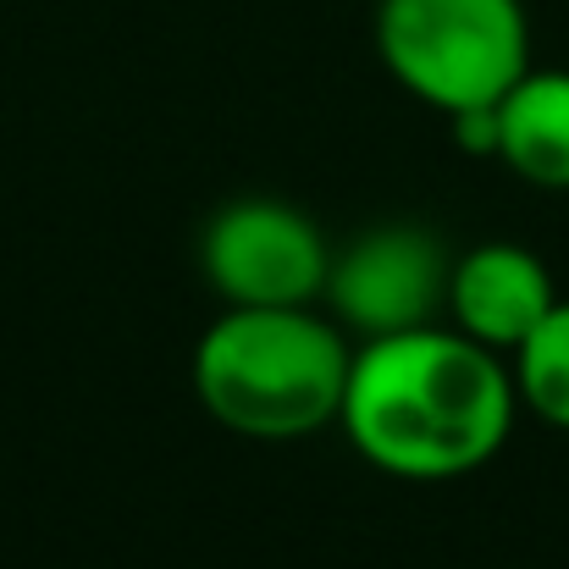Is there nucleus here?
Returning <instances> with one entry per match:
<instances>
[{
  "label": "nucleus",
  "mask_w": 569,
  "mask_h": 569,
  "mask_svg": "<svg viewBox=\"0 0 569 569\" xmlns=\"http://www.w3.org/2000/svg\"><path fill=\"white\" fill-rule=\"evenodd\" d=\"M355 343L310 305H227L193 349V392L216 426L254 442H293L343 415Z\"/></svg>",
  "instance_id": "obj_2"
},
{
  "label": "nucleus",
  "mask_w": 569,
  "mask_h": 569,
  "mask_svg": "<svg viewBox=\"0 0 569 569\" xmlns=\"http://www.w3.org/2000/svg\"><path fill=\"white\" fill-rule=\"evenodd\" d=\"M199 271L227 305H316L327 293L332 249L321 227L288 199H232L199 238Z\"/></svg>",
  "instance_id": "obj_4"
},
{
  "label": "nucleus",
  "mask_w": 569,
  "mask_h": 569,
  "mask_svg": "<svg viewBox=\"0 0 569 569\" xmlns=\"http://www.w3.org/2000/svg\"><path fill=\"white\" fill-rule=\"evenodd\" d=\"M559 305L553 271L520 243H476L453 254L448 277V316L465 338L515 355Z\"/></svg>",
  "instance_id": "obj_6"
},
{
  "label": "nucleus",
  "mask_w": 569,
  "mask_h": 569,
  "mask_svg": "<svg viewBox=\"0 0 569 569\" xmlns=\"http://www.w3.org/2000/svg\"><path fill=\"white\" fill-rule=\"evenodd\" d=\"M448 277H453V254L431 227L387 221L349 238L332 254L327 299L349 332L392 338V332L437 327V310H448Z\"/></svg>",
  "instance_id": "obj_5"
},
{
  "label": "nucleus",
  "mask_w": 569,
  "mask_h": 569,
  "mask_svg": "<svg viewBox=\"0 0 569 569\" xmlns=\"http://www.w3.org/2000/svg\"><path fill=\"white\" fill-rule=\"evenodd\" d=\"M448 128H453V144L465 150V156H498V106H470V111H453L448 117Z\"/></svg>",
  "instance_id": "obj_9"
},
{
  "label": "nucleus",
  "mask_w": 569,
  "mask_h": 569,
  "mask_svg": "<svg viewBox=\"0 0 569 569\" xmlns=\"http://www.w3.org/2000/svg\"><path fill=\"white\" fill-rule=\"evenodd\" d=\"M515 387L526 409L569 431V299H559L553 316L515 349Z\"/></svg>",
  "instance_id": "obj_8"
},
{
  "label": "nucleus",
  "mask_w": 569,
  "mask_h": 569,
  "mask_svg": "<svg viewBox=\"0 0 569 569\" xmlns=\"http://www.w3.org/2000/svg\"><path fill=\"white\" fill-rule=\"evenodd\" d=\"M515 403L520 387L498 349L459 327H415L355 349L338 426L387 476L453 481L509 442Z\"/></svg>",
  "instance_id": "obj_1"
},
{
  "label": "nucleus",
  "mask_w": 569,
  "mask_h": 569,
  "mask_svg": "<svg viewBox=\"0 0 569 569\" xmlns=\"http://www.w3.org/2000/svg\"><path fill=\"white\" fill-rule=\"evenodd\" d=\"M381 67L442 117L498 106L531 72L520 0H377Z\"/></svg>",
  "instance_id": "obj_3"
},
{
  "label": "nucleus",
  "mask_w": 569,
  "mask_h": 569,
  "mask_svg": "<svg viewBox=\"0 0 569 569\" xmlns=\"http://www.w3.org/2000/svg\"><path fill=\"white\" fill-rule=\"evenodd\" d=\"M498 161L537 189H569V72L531 67L498 100Z\"/></svg>",
  "instance_id": "obj_7"
}]
</instances>
